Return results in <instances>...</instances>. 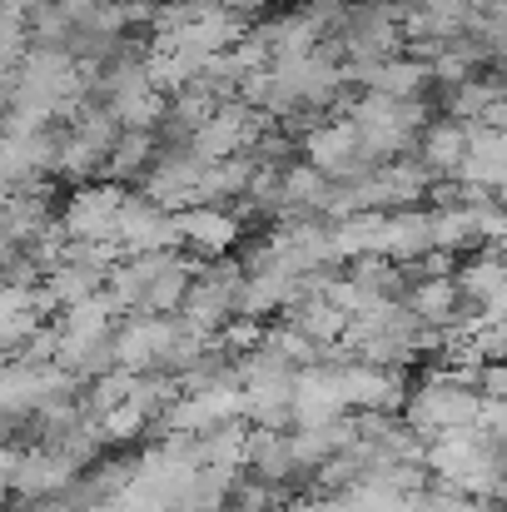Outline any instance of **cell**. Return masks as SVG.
Masks as SVG:
<instances>
[{"instance_id":"cell-1","label":"cell","mask_w":507,"mask_h":512,"mask_svg":"<svg viewBox=\"0 0 507 512\" xmlns=\"http://www.w3.org/2000/svg\"><path fill=\"white\" fill-rule=\"evenodd\" d=\"M478 408H483V398H478L473 388L453 383V378H438V383H428V388H418V393L408 398V418H413L418 433H458V428H473Z\"/></svg>"}]
</instances>
